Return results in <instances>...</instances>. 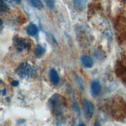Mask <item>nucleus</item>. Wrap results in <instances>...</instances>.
<instances>
[{"instance_id": "obj_16", "label": "nucleus", "mask_w": 126, "mask_h": 126, "mask_svg": "<svg viewBox=\"0 0 126 126\" xmlns=\"http://www.w3.org/2000/svg\"><path fill=\"white\" fill-rule=\"evenodd\" d=\"M11 84L13 86H14V87H17V86H18L19 85V81H17V80H13V81H12L11 82Z\"/></svg>"}, {"instance_id": "obj_12", "label": "nucleus", "mask_w": 126, "mask_h": 126, "mask_svg": "<svg viewBox=\"0 0 126 126\" xmlns=\"http://www.w3.org/2000/svg\"><path fill=\"white\" fill-rule=\"evenodd\" d=\"M5 1V0H0V11L3 12H7L9 9Z\"/></svg>"}, {"instance_id": "obj_1", "label": "nucleus", "mask_w": 126, "mask_h": 126, "mask_svg": "<svg viewBox=\"0 0 126 126\" xmlns=\"http://www.w3.org/2000/svg\"><path fill=\"white\" fill-rule=\"evenodd\" d=\"M48 105L52 114L59 117L64 113L65 103L63 96L59 93H55L49 98Z\"/></svg>"}, {"instance_id": "obj_19", "label": "nucleus", "mask_w": 126, "mask_h": 126, "mask_svg": "<svg viewBox=\"0 0 126 126\" xmlns=\"http://www.w3.org/2000/svg\"><path fill=\"white\" fill-rule=\"evenodd\" d=\"M94 125H95V126H100V125H101V124H99V122H97V121H96V122H95V123Z\"/></svg>"}, {"instance_id": "obj_6", "label": "nucleus", "mask_w": 126, "mask_h": 126, "mask_svg": "<svg viewBox=\"0 0 126 126\" xmlns=\"http://www.w3.org/2000/svg\"><path fill=\"white\" fill-rule=\"evenodd\" d=\"M49 78L51 82L54 85H57L60 82V77L56 69L52 68L49 71Z\"/></svg>"}, {"instance_id": "obj_20", "label": "nucleus", "mask_w": 126, "mask_h": 126, "mask_svg": "<svg viewBox=\"0 0 126 126\" xmlns=\"http://www.w3.org/2000/svg\"><path fill=\"white\" fill-rule=\"evenodd\" d=\"M16 2H17V3H20V2H21V0H14Z\"/></svg>"}, {"instance_id": "obj_15", "label": "nucleus", "mask_w": 126, "mask_h": 126, "mask_svg": "<svg viewBox=\"0 0 126 126\" xmlns=\"http://www.w3.org/2000/svg\"><path fill=\"white\" fill-rule=\"evenodd\" d=\"M72 108L73 110L78 114H80V109L77 103H73L72 105Z\"/></svg>"}, {"instance_id": "obj_4", "label": "nucleus", "mask_w": 126, "mask_h": 126, "mask_svg": "<svg viewBox=\"0 0 126 126\" xmlns=\"http://www.w3.org/2000/svg\"><path fill=\"white\" fill-rule=\"evenodd\" d=\"M13 44L18 51L21 52L27 48L28 43L26 39L20 37H16L14 39Z\"/></svg>"}, {"instance_id": "obj_17", "label": "nucleus", "mask_w": 126, "mask_h": 126, "mask_svg": "<svg viewBox=\"0 0 126 126\" xmlns=\"http://www.w3.org/2000/svg\"><path fill=\"white\" fill-rule=\"evenodd\" d=\"M25 122H26V120L24 119H20L17 120V121H16L17 123L19 124H23L25 123Z\"/></svg>"}, {"instance_id": "obj_14", "label": "nucleus", "mask_w": 126, "mask_h": 126, "mask_svg": "<svg viewBox=\"0 0 126 126\" xmlns=\"http://www.w3.org/2000/svg\"><path fill=\"white\" fill-rule=\"evenodd\" d=\"M44 1L49 8L53 9L54 7V0H44Z\"/></svg>"}, {"instance_id": "obj_8", "label": "nucleus", "mask_w": 126, "mask_h": 126, "mask_svg": "<svg viewBox=\"0 0 126 126\" xmlns=\"http://www.w3.org/2000/svg\"><path fill=\"white\" fill-rule=\"evenodd\" d=\"M73 4L75 8L78 11L84 10L86 7V0H73Z\"/></svg>"}, {"instance_id": "obj_9", "label": "nucleus", "mask_w": 126, "mask_h": 126, "mask_svg": "<svg viewBox=\"0 0 126 126\" xmlns=\"http://www.w3.org/2000/svg\"><path fill=\"white\" fill-rule=\"evenodd\" d=\"M38 31V30L37 27L36 26V25L33 23H31L29 24L26 28V31L28 34L32 36H33L37 34Z\"/></svg>"}, {"instance_id": "obj_2", "label": "nucleus", "mask_w": 126, "mask_h": 126, "mask_svg": "<svg viewBox=\"0 0 126 126\" xmlns=\"http://www.w3.org/2000/svg\"><path fill=\"white\" fill-rule=\"evenodd\" d=\"M34 68L28 63H21L16 69L18 76L22 78H28L32 77L34 72Z\"/></svg>"}, {"instance_id": "obj_18", "label": "nucleus", "mask_w": 126, "mask_h": 126, "mask_svg": "<svg viewBox=\"0 0 126 126\" xmlns=\"http://www.w3.org/2000/svg\"><path fill=\"white\" fill-rule=\"evenodd\" d=\"M6 93V89L4 88V89H3V90L2 91V95H5Z\"/></svg>"}, {"instance_id": "obj_10", "label": "nucleus", "mask_w": 126, "mask_h": 126, "mask_svg": "<svg viewBox=\"0 0 126 126\" xmlns=\"http://www.w3.org/2000/svg\"><path fill=\"white\" fill-rule=\"evenodd\" d=\"M44 49L40 45H37L34 49V54L37 58H40L44 53Z\"/></svg>"}, {"instance_id": "obj_13", "label": "nucleus", "mask_w": 126, "mask_h": 126, "mask_svg": "<svg viewBox=\"0 0 126 126\" xmlns=\"http://www.w3.org/2000/svg\"><path fill=\"white\" fill-rule=\"evenodd\" d=\"M76 77V79L77 80V82L80 87V88L82 90H84V82L83 79L79 76L78 75H76L75 76Z\"/></svg>"}, {"instance_id": "obj_3", "label": "nucleus", "mask_w": 126, "mask_h": 126, "mask_svg": "<svg viewBox=\"0 0 126 126\" xmlns=\"http://www.w3.org/2000/svg\"><path fill=\"white\" fill-rule=\"evenodd\" d=\"M83 102L86 117L88 120H90L94 113V106L93 103L87 99H83Z\"/></svg>"}, {"instance_id": "obj_5", "label": "nucleus", "mask_w": 126, "mask_h": 126, "mask_svg": "<svg viewBox=\"0 0 126 126\" xmlns=\"http://www.w3.org/2000/svg\"><path fill=\"white\" fill-rule=\"evenodd\" d=\"M102 87L99 81L94 80L92 82L91 86V91L94 96H98L101 92Z\"/></svg>"}, {"instance_id": "obj_11", "label": "nucleus", "mask_w": 126, "mask_h": 126, "mask_svg": "<svg viewBox=\"0 0 126 126\" xmlns=\"http://www.w3.org/2000/svg\"><path fill=\"white\" fill-rule=\"evenodd\" d=\"M31 4L35 8L40 9L43 7V3L40 0H29Z\"/></svg>"}, {"instance_id": "obj_21", "label": "nucleus", "mask_w": 126, "mask_h": 126, "mask_svg": "<svg viewBox=\"0 0 126 126\" xmlns=\"http://www.w3.org/2000/svg\"><path fill=\"white\" fill-rule=\"evenodd\" d=\"M124 0V1H125V2L126 3V0Z\"/></svg>"}, {"instance_id": "obj_7", "label": "nucleus", "mask_w": 126, "mask_h": 126, "mask_svg": "<svg viewBox=\"0 0 126 126\" xmlns=\"http://www.w3.org/2000/svg\"><path fill=\"white\" fill-rule=\"evenodd\" d=\"M81 62L83 65L87 68H92L94 65L93 59L87 55H84L82 57Z\"/></svg>"}]
</instances>
